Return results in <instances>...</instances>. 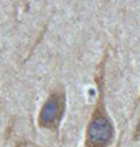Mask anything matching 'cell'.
<instances>
[{
	"label": "cell",
	"mask_w": 140,
	"mask_h": 147,
	"mask_svg": "<svg viewBox=\"0 0 140 147\" xmlns=\"http://www.w3.org/2000/svg\"><path fill=\"white\" fill-rule=\"evenodd\" d=\"M113 137V126L101 109H97L87 129L86 147H106Z\"/></svg>",
	"instance_id": "1"
},
{
	"label": "cell",
	"mask_w": 140,
	"mask_h": 147,
	"mask_svg": "<svg viewBox=\"0 0 140 147\" xmlns=\"http://www.w3.org/2000/svg\"><path fill=\"white\" fill-rule=\"evenodd\" d=\"M64 110V97L62 94L54 93L47 99L41 109L38 123L43 127H55L60 120Z\"/></svg>",
	"instance_id": "2"
},
{
	"label": "cell",
	"mask_w": 140,
	"mask_h": 147,
	"mask_svg": "<svg viewBox=\"0 0 140 147\" xmlns=\"http://www.w3.org/2000/svg\"><path fill=\"white\" fill-rule=\"evenodd\" d=\"M135 139H140V121H139V124H138L137 131H135Z\"/></svg>",
	"instance_id": "3"
}]
</instances>
